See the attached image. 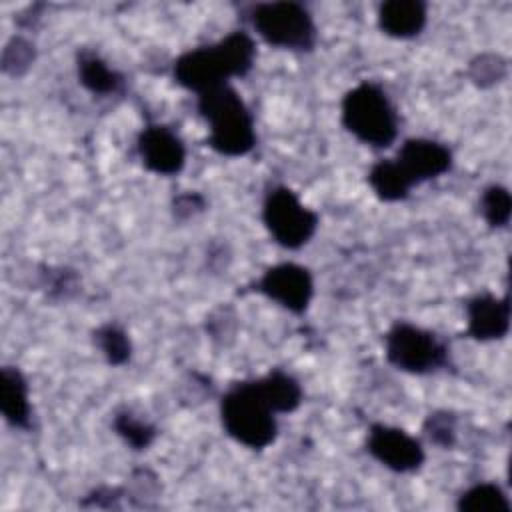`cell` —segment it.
<instances>
[{
	"label": "cell",
	"mask_w": 512,
	"mask_h": 512,
	"mask_svg": "<svg viewBox=\"0 0 512 512\" xmlns=\"http://www.w3.org/2000/svg\"><path fill=\"white\" fill-rule=\"evenodd\" d=\"M254 62V38L246 30H234L214 44L182 52L172 64V76L178 86L198 96L210 88L230 84V78L246 76Z\"/></svg>",
	"instance_id": "obj_1"
},
{
	"label": "cell",
	"mask_w": 512,
	"mask_h": 512,
	"mask_svg": "<svg viewBox=\"0 0 512 512\" xmlns=\"http://www.w3.org/2000/svg\"><path fill=\"white\" fill-rule=\"evenodd\" d=\"M198 114L208 122L206 144L228 158L246 156L256 146L254 116L242 96L230 84L198 94Z\"/></svg>",
	"instance_id": "obj_2"
},
{
	"label": "cell",
	"mask_w": 512,
	"mask_h": 512,
	"mask_svg": "<svg viewBox=\"0 0 512 512\" xmlns=\"http://www.w3.org/2000/svg\"><path fill=\"white\" fill-rule=\"evenodd\" d=\"M340 120L346 132L370 148H390L398 138V112L378 82L352 86L342 96Z\"/></svg>",
	"instance_id": "obj_3"
},
{
	"label": "cell",
	"mask_w": 512,
	"mask_h": 512,
	"mask_svg": "<svg viewBox=\"0 0 512 512\" xmlns=\"http://www.w3.org/2000/svg\"><path fill=\"white\" fill-rule=\"evenodd\" d=\"M278 414L260 394L256 380L228 386L220 398V422L224 432L250 450L268 448L278 436Z\"/></svg>",
	"instance_id": "obj_4"
},
{
	"label": "cell",
	"mask_w": 512,
	"mask_h": 512,
	"mask_svg": "<svg viewBox=\"0 0 512 512\" xmlns=\"http://www.w3.org/2000/svg\"><path fill=\"white\" fill-rule=\"evenodd\" d=\"M254 32L270 46L290 52H312L318 30L310 10L298 2H258L248 10Z\"/></svg>",
	"instance_id": "obj_5"
},
{
	"label": "cell",
	"mask_w": 512,
	"mask_h": 512,
	"mask_svg": "<svg viewBox=\"0 0 512 512\" xmlns=\"http://www.w3.org/2000/svg\"><path fill=\"white\" fill-rule=\"evenodd\" d=\"M384 356L396 370L432 374L450 364L448 344L432 330L396 320L384 334Z\"/></svg>",
	"instance_id": "obj_6"
},
{
	"label": "cell",
	"mask_w": 512,
	"mask_h": 512,
	"mask_svg": "<svg viewBox=\"0 0 512 512\" xmlns=\"http://www.w3.org/2000/svg\"><path fill=\"white\" fill-rule=\"evenodd\" d=\"M262 222L278 246L298 250L312 240L320 220L292 188L274 184L262 200Z\"/></svg>",
	"instance_id": "obj_7"
},
{
	"label": "cell",
	"mask_w": 512,
	"mask_h": 512,
	"mask_svg": "<svg viewBox=\"0 0 512 512\" xmlns=\"http://www.w3.org/2000/svg\"><path fill=\"white\" fill-rule=\"evenodd\" d=\"M366 452L378 464L398 474L416 472L426 460L424 446L416 436L382 422H374L368 428Z\"/></svg>",
	"instance_id": "obj_8"
},
{
	"label": "cell",
	"mask_w": 512,
	"mask_h": 512,
	"mask_svg": "<svg viewBox=\"0 0 512 512\" xmlns=\"http://www.w3.org/2000/svg\"><path fill=\"white\" fill-rule=\"evenodd\" d=\"M254 290L292 314H302L312 302L314 278L302 264L280 262L264 270V274L256 280Z\"/></svg>",
	"instance_id": "obj_9"
},
{
	"label": "cell",
	"mask_w": 512,
	"mask_h": 512,
	"mask_svg": "<svg viewBox=\"0 0 512 512\" xmlns=\"http://www.w3.org/2000/svg\"><path fill=\"white\" fill-rule=\"evenodd\" d=\"M142 166L158 176H176L186 166V146L182 138L164 124H148L136 138Z\"/></svg>",
	"instance_id": "obj_10"
},
{
	"label": "cell",
	"mask_w": 512,
	"mask_h": 512,
	"mask_svg": "<svg viewBox=\"0 0 512 512\" xmlns=\"http://www.w3.org/2000/svg\"><path fill=\"white\" fill-rule=\"evenodd\" d=\"M394 160L404 176L412 182V186L444 176L446 172H450L454 162L452 150L432 138L404 140Z\"/></svg>",
	"instance_id": "obj_11"
},
{
	"label": "cell",
	"mask_w": 512,
	"mask_h": 512,
	"mask_svg": "<svg viewBox=\"0 0 512 512\" xmlns=\"http://www.w3.org/2000/svg\"><path fill=\"white\" fill-rule=\"evenodd\" d=\"M466 334L478 342L500 340L510 328L508 296L480 292L466 300Z\"/></svg>",
	"instance_id": "obj_12"
},
{
	"label": "cell",
	"mask_w": 512,
	"mask_h": 512,
	"mask_svg": "<svg viewBox=\"0 0 512 512\" xmlns=\"http://www.w3.org/2000/svg\"><path fill=\"white\" fill-rule=\"evenodd\" d=\"M428 22V4L422 0H386L378 6L380 30L398 40L418 36Z\"/></svg>",
	"instance_id": "obj_13"
},
{
	"label": "cell",
	"mask_w": 512,
	"mask_h": 512,
	"mask_svg": "<svg viewBox=\"0 0 512 512\" xmlns=\"http://www.w3.org/2000/svg\"><path fill=\"white\" fill-rule=\"evenodd\" d=\"M0 412L8 426L20 430L32 428L28 380L16 366H2L0 370Z\"/></svg>",
	"instance_id": "obj_14"
},
{
	"label": "cell",
	"mask_w": 512,
	"mask_h": 512,
	"mask_svg": "<svg viewBox=\"0 0 512 512\" xmlns=\"http://www.w3.org/2000/svg\"><path fill=\"white\" fill-rule=\"evenodd\" d=\"M76 74L78 82L94 96H112L124 86V76L92 48L78 50Z\"/></svg>",
	"instance_id": "obj_15"
},
{
	"label": "cell",
	"mask_w": 512,
	"mask_h": 512,
	"mask_svg": "<svg viewBox=\"0 0 512 512\" xmlns=\"http://www.w3.org/2000/svg\"><path fill=\"white\" fill-rule=\"evenodd\" d=\"M256 386L276 414H290L298 410L304 398L300 382L280 368H274L256 378Z\"/></svg>",
	"instance_id": "obj_16"
},
{
	"label": "cell",
	"mask_w": 512,
	"mask_h": 512,
	"mask_svg": "<svg viewBox=\"0 0 512 512\" xmlns=\"http://www.w3.org/2000/svg\"><path fill=\"white\" fill-rule=\"evenodd\" d=\"M366 180L376 198L382 202H402L410 196L414 188L394 158L378 160L376 164H372Z\"/></svg>",
	"instance_id": "obj_17"
},
{
	"label": "cell",
	"mask_w": 512,
	"mask_h": 512,
	"mask_svg": "<svg viewBox=\"0 0 512 512\" xmlns=\"http://www.w3.org/2000/svg\"><path fill=\"white\" fill-rule=\"evenodd\" d=\"M458 512H510L512 504L506 492L494 482H478L466 488L456 500Z\"/></svg>",
	"instance_id": "obj_18"
},
{
	"label": "cell",
	"mask_w": 512,
	"mask_h": 512,
	"mask_svg": "<svg viewBox=\"0 0 512 512\" xmlns=\"http://www.w3.org/2000/svg\"><path fill=\"white\" fill-rule=\"evenodd\" d=\"M114 432L132 448V450H146L156 438V426L138 416L132 408H120L112 416Z\"/></svg>",
	"instance_id": "obj_19"
},
{
	"label": "cell",
	"mask_w": 512,
	"mask_h": 512,
	"mask_svg": "<svg viewBox=\"0 0 512 512\" xmlns=\"http://www.w3.org/2000/svg\"><path fill=\"white\" fill-rule=\"evenodd\" d=\"M94 346L100 350L110 366H122L132 356V342L124 328L114 322H106L94 330Z\"/></svg>",
	"instance_id": "obj_20"
},
{
	"label": "cell",
	"mask_w": 512,
	"mask_h": 512,
	"mask_svg": "<svg viewBox=\"0 0 512 512\" xmlns=\"http://www.w3.org/2000/svg\"><path fill=\"white\" fill-rule=\"evenodd\" d=\"M480 212L490 228H506L512 214V198L506 186L490 184L480 194Z\"/></svg>",
	"instance_id": "obj_21"
},
{
	"label": "cell",
	"mask_w": 512,
	"mask_h": 512,
	"mask_svg": "<svg viewBox=\"0 0 512 512\" xmlns=\"http://www.w3.org/2000/svg\"><path fill=\"white\" fill-rule=\"evenodd\" d=\"M34 44L22 36H14L2 52V72L8 76H22L34 64Z\"/></svg>",
	"instance_id": "obj_22"
},
{
	"label": "cell",
	"mask_w": 512,
	"mask_h": 512,
	"mask_svg": "<svg viewBox=\"0 0 512 512\" xmlns=\"http://www.w3.org/2000/svg\"><path fill=\"white\" fill-rule=\"evenodd\" d=\"M422 430L426 438L440 448H452L456 444V416L448 410L430 412Z\"/></svg>",
	"instance_id": "obj_23"
},
{
	"label": "cell",
	"mask_w": 512,
	"mask_h": 512,
	"mask_svg": "<svg viewBox=\"0 0 512 512\" xmlns=\"http://www.w3.org/2000/svg\"><path fill=\"white\" fill-rule=\"evenodd\" d=\"M506 76V60L498 54H482L470 62V78L476 86H492Z\"/></svg>",
	"instance_id": "obj_24"
},
{
	"label": "cell",
	"mask_w": 512,
	"mask_h": 512,
	"mask_svg": "<svg viewBox=\"0 0 512 512\" xmlns=\"http://www.w3.org/2000/svg\"><path fill=\"white\" fill-rule=\"evenodd\" d=\"M204 206H206V202H204V198L200 194H196V192L182 194V196H178L174 200V216L184 220V218H190V216L202 212Z\"/></svg>",
	"instance_id": "obj_25"
}]
</instances>
